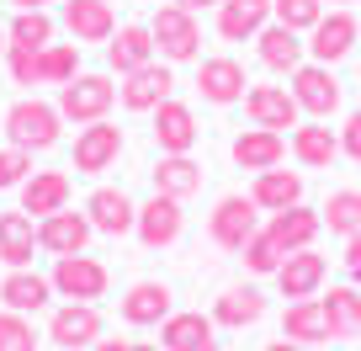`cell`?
Listing matches in <instances>:
<instances>
[{"label": "cell", "mask_w": 361, "mask_h": 351, "mask_svg": "<svg viewBox=\"0 0 361 351\" xmlns=\"http://www.w3.org/2000/svg\"><path fill=\"white\" fill-rule=\"evenodd\" d=\"M319 229H324V218L314 213V208H282V213H271V224H266V234L276 239V250L282 256H293V250H308L319 239Z\"/></svg>", "instance_id": "ffe728a7"}, {"label": "cell", "mask_w": 361, "mask_h": 351, "mask_svg": "<svg viewBox=\"0 0 361 351\" xmlns=\"http://www.w3.org/2000/svg\"><path fill=\"white\" fill-rule=\"evenodd\" d=\"M266 22H271V0H224V6H218V37H224V43L260 37Z\"/></svg>", "instance_id": "cb8c5ba5"}, {"label": "cell", "mask_w": 361, "mask_h": 351, "mask_svg": "<svg viewBox=\"0 0 361 351\" xmlns=\"http://www.w3.org/2000/svg\"><path fill=\"white\" fill-rule=\"evenodd\" d=\"M170 91H176V75H170L159 59L144 64V69H133V75H123V85H117L128 112H154L159 102H170Z\"/></svg>", "instance_id": "4fadbf2b"}, {"label": "cell", "mask_w": 361, "mask_h": 351, "mask_svg": "<svg viewBox=\"0 0 361 351\" xmlns=\"http://www.w3.org/2000/svg\"><path fill=\"white\" fill-rule=\"evenodd\" d=\"M271 16L293 32H314L319 16H324V0H271Z\"/></svg>", "instance_id": "74e56055"}, {"label": "cell", "mask_w": 361, "mask_h": 351, "mask_svg": "<svg viewBox=\"0 0 361 351\" xmlns=\"http://www.w3.org/2000/svg\"><path fill=\"white\" fill-rule=\"evenodd\" d=\"M228 155H234V165L239 170H271V165H282V155H287V138L282 133H271V128H245V133L228 144Z\"/></svg>", "instance_id": "44dd1931"}, {"label": "cell", "mask_w": 361, "mask_h": 351, "mask_svg": "<svg viewBox=\"0 0 361 351\" xmlns=\"http://www.w3.org/2000/svg\"><path fill=\"white\" fill-rule=\"evenodd\" d=\"M293 96H298V107H303L308 117H319V123H329V117L340 112V80H335V69L329 64H298L293 69Z\"/></svg>", "instance_id": "5b68a950"}, {"label": "cell", "mask_w": 361, "mask_h": 351, "mask_svg": "<svg viewBox=\"0 0 361 351\" xmlns=\"http://www.w3.org/2000/svg\"><path fill=\"white\" fill-rule=\"evenodd\" d=\"M245 112L255 128H271V133H282V128H298L303 123V107L287 85H250L245 91Z\"/></svg>", "instance_id": "52a82bcc"}, {"label": "cell", "mask_w": 361, "mask_h": 351, "mask_svg": "<svg viewBox=\"0 0 361 351\" xmlns=\"http://www.w3.org/2000/svg\"><path fill=\"white\" fill-rule=\"evenodd\" d=\"M282 261H287V256L276 250V239H271L266 229H260V234L245 245V266H250L255 277H276V266H282Z\"/></svg>", "instance_id": "ab89813d"}, {"label": "cell", "mask_w": 361, "mask_h": 351, "mask_svg": "<svg viewBox=\"0 0 361 351\" xmlns=\"http://www.w3.org/2000/svg\"><path fill=\"white\" fill-rule=\"evenodd\" d=\"M133 351H165V346H149V340H133Z\"/></svg>", "instance_id": "681fc988"}, {"label": "cell", "mask_w": 361, "mask_h": 351, "mask_svg": "<svg viewBox=\"0 0 361 351\" xmlns=\"http://www.w3.org/2000/svg\"><path fill=\"white\" fill-rule=\"evenodd\" d=\"M255 54H260V64L276 69V75H293L298 64H308V43H303V32H293V27H282V22H266V27H260Z\"/></svg>", "instance_id": "5bb4252c"}, {"label": "cell", "mask_w": 361, "mask_h": 351, "mask_svg": "<svg viewBox=\"0 0 361 351\" xmlns=\"http://www.w3.org/2000/svg\"><path fill=\"white\" fill-rule=\"evenodd\" d=\"M37 245H43L48 256H80V250L90 245V218L85 213H69V208L37 218Z\"/></svg>", "instance_id": "ac0fdd59"}, {"label": "cell", "mask_w": 361, "mask_h": 351, "mask_svg": "<svg viewBox=\"0 0 361 351\" xmlns=\"http://www.w3.org/2000/svg\"><path fill=\"white\" fill-rule=\"evenodd\" d=\"M202 340H213V319L207 314H170L165 325H159V346L165 351H192V346H202Z\"/></svg>", "instance_id": "836d02e7"}, {"label": "cell", "mask_w": 361, "mask_h": 351, "mask_svg": "<svg viewBox=\"0 0 361 351\" xmlns=\"http://www.w3.org/2000/svg\"><path fill=\"white\" fill-rule=\"evenodd\" d=\"M207 234H213V245H224V250H245L250 239L260 234L255 197H224V203L213 208V218H207Z\"/></svg>", "instance_id": "8992f818"}, {"label": "cell", "mask_w": 361, "mask_h": 351, "mask_svg": "<svg viewBox=\"0 0 361 351\" xmlns=\"http://www.w3.org/2000/svg\"><path fill=\"white\" fill-rule=\"evenodd\" d=\"M90 351H133V340H96Z\"/></svg>", "instance_id": "f6af8a7d"}, {"label": "cell", "mask_w": 361, "mask_h": 351, "mask_svg": "<svg viewBox=\"0 0 361 351\" xmlns=\"http://www.w3.org/2000/svg\"><path fill=\"white\" fill-rule=\"evenodd\" d=\"M64 27L75 43H112L117 11L112 0H64Z\"/></svg>", "instance_id": "e0dca14e"}, {"label": "cell", "mask_w": 361, "mask_h": 351, "mask_svg": "<svg viewBox=\"0 0 361 351\" xmlns=\"http://www.w3.org/2000/svg\"><path fill=\"white\" fill-rule=\"evenodd\" d=\"M117 102V85L106 75H75L69 85H59V112L69 123H102Z\"/></svg>", "instance_id": "3957f363"}, {"label": "cell", "mask_w": 361, "mask_h": 351, "mask_svg": "<svg viewBox=\"0 0 361 351\" xmlns=\"http://www.w3.org/2000/svg\"><path fill=\"white\" fill-rule=\"evenodd\" d=\"M54 293L59 298H75V304H96V298L106 293V266L96 256H54Z\"/></svg>", "instance_id": "277c9868"}, {"label": "cell", "mask_w": 361, "mask_h": 351, "mask_svg": "<svg viewBox=\"0 0 361 351\" xmlns=\"http://www.w3.org/2000/svg\"><path fill=\"white\" fill-rule=\"evenodd\" d=\"M32 250H37L32 213H0V261L6 266H32Z\"/></svg>", "instance_id": "4dcf8cb0"}, {"label": "cell", "mask_w": 361, "mask_h": 351, "mask_svg": "<svg viewBox=\"0 0 361 351\" xmlns=\"http://www.w3.org/2000/svg\"><path fill=\"white\" fill-rule=\"evenodd\" d=\"M149 32H154L159 59H170V64H186V59L202 54V22H197V11H186V6H176V0L154 11Z\"/></svg>", "instance_id": "7a4b0ae2"}, {"label": "cell", "mask_w": 361, "mask_h": 351, "mask_svg": "<svg viewBox=\"0 0 361 351\" xmlns=\"http://www.w3.org/2000/svg\"><path fill=\"white\" fill-rule=\"evenodd\" d=\"M117 155H123V128H112L106 117L80 128V138H75V170H80V176H102V170H112Z\"/></svg>", "instance_id": "ba28073f"}, {"label": "cell", "mask_w": 361, "mask_h": 351, "mask_svg": "<svg viewBox=\"0 0 361 351\" xmlns=\"http://www.w3.org/2000/svg\"><path fill=\"white\" fill-rule=\"evenodd\" d=\"M319 218H324L329 234H356L361 229V192H329V203L319 208Z\"/></svg>", "instance_id": "8d00e7d4"}, {"label": "cell", "mask_w": 361, "mask_h": 351, "mask_svg": "<svg viewBox=\"0 0 361 351\" xmlns=\"http://www.w3.org/2000/svg\"><path fill=\"white\" fill-rule=\"evenodd\" d=\"M0 351H37V330H32L27 314L0 309Z\"/></svg>", "instance_id": "f35d334b"}, {"label": "cell", "mask_w": 361, "mask_h": 351, "mask_svg": "<svg viewBox=\"0 0 361 351\" xmlns=\"http://www.w3.org/2000/svg\"><path fill=\"white\" fill-rule=\"evenodd\" d=\"M250 197H255L260 213L298 208V203H303V176H298V170H276V165H271V170H260V176H255V192H250Z\"/></svg>", "instance_id": "4316f807"}, {"label": "cell", "mask_w": 361, "mask_h": 351, "mask_svg": "<svg viewBox=\"0 0 361 351\" xmlns=\"http://www.w3.org/2000/svg\"><path fill=\"white\" fill-rule=\"evenodd\" d=\"M180 229H186V213H180V203L176 197H149L144 208H138V224H133V234L144 239L149 250H165V245H176L180 239Z\"/></svg>", "instance_id": "7c38bea8"}, {"label": "cell", "mask_w": 361, "mask_h": 351, "mask_svg": "<svg viewBox=\"0 0 361 351\" xmlns=\"http://www.w3.org/2000/svg\"><path fill=\"white\" fill-rule=\"evenodd\" d=\"M80 75V43H48L37 54V80L43 85H69Z\"/></svg>", "instance_id": "e575fe53"}, {"label": "cell", "mask_w": 361, "mask_h": 351, "mask_svg": "<svg viewBox=\"0 0 361 351\" xmlns=\"http://www.w3.org/2000/svg\"><path fill=\"white\" fill-rule=\"evenodd\" d=\"M37 54H43V48H6V64H11L16 85H43V80H37Z\"/></svg>", "instance_id": "b9f144b4"}, {"label": "cell", "mask_w": 361, "mask_h": 351, "mask_svg": "<svg viewBox=\"0 0 361 351\" xmlns=\"http://www.w3.org/2000/svg\"><path fill=\"white\" fill-rule=\"evenodd\" d=\"M27 176H32V155H27V149H16V144H6V149H0V192L22 186Z\"/></svg>", "instance_id": "60d3db41"}, {"label": "cell", "mask_w": 361, "mask_h": 351, "mask_svg": "<svg viewBox=\"0 0 361 351\" xmlns=\"http://www.w3.org/2000/svg\"><path fill=\"white\" fill-rule=\"evenodd\" d=\"M16 11H48V0H11Z\"/></svg>", "instance_id": "c3c4849f"}, {"label": "cell", "mask_w": 361, "mask_h": 351, "mask_svg": "<svg viewBox=\"0 0 361 351\" xmlns=\"http://www.w3.org/2000/svg\"><path fill=\"white\" fill-rule=\"evenodd\" d=\"M85 218H90V229H102V234H133V224H138V208H133V197L123 192V186H96L90 192V203H85Z\"/></svg>", "instance_id": "9a60e30c"}, {"label": "cell", "mask_w": 361, "mask_h": 351, "mask_svg": "<svg viewBox=\"0 0 361 351\" xmlns=\"http://www.w3.org/2000/svg\"><path fill=\"white\" fill-rule=\"evenodd\" d=\"M356 16L345 11V6H335V11L319 16V27L308 32V54H314V64H335V59H345L350 48H356Z\"/></svg>", "instance_id": "8fae6325"}, {"label": "cell", "mask_w": 361, "mask_h": 351, "mask_svg": "<svg viewBox=\"0 0 361 351\" xmlns=\"http://www.w3.org/2000/svg\"><path fill=\"white\" fill-rule=\"evenodd\" d=\"M6 48H11V43H6V27H0V54H6Z\"/></svg>", "instance_id": "816d5d0a"}, {"label": "cell", "mask_w": 361, "mask_h": 351, "mask_svg": "<svg viewBox=\"0 0 361 351\" xmlns=\"http://www.w3.org/2000/svg\"><path fill=\"white\" fill-rule=\"evenodd\" d=\"M340 155H350V160H361V107L345 117V128H340Z\"/></svg>", "instance_id": "7bdbcfd3"}, {"label": "cell", "mask_w": 361, "mask_h": 351, "mask_svg": "<svg viewBox=\"0 0 361 351\" xmlns=\"http://www.w3.org/2000/svg\"><path fill=\"white\" fill-rule=\"evenodd\" d=\"M59 123H64V112L48 107V102H37V96H22V102L6 107V138H11L16 149H27V155L54 149L59 144Z\"/></svg>", "instance_id": "6da1fadb"}, {"label": "cell", "mask_w": 361, "mask_h": 351, "mask_svg": "<svg viewBox=\"0 0 361 351\" xmlns=\"http://www.w3.org/2000/svg\"><path fill=\"white\" fill-rule=\"evenodd\" d=\"M245 64L239 59H228V54H218V59H202L197 64V91H202V102H213V107H234V102H245Z\"/></svg>", "instance_id": "30bf717a"}, {"label": "cell", "mask_w": 361, "mask_h": 351, "mask_svg": "<svg viewBox=\"0 0 361 351\" xmlns=\"http://www.w3.org/2000/svg\"><path fill=\"white\" fill-rule=\"evenodd\" d=\"M6 43L11 48H48L54 43V16L48 11H16L6 27Z\"/></svg>", "instance_id": "d590c367"}, {"label": "cell", "mask_w": 361, "mask_h": 351, "mask_svg": "<svg viewBox=\"0 0 361 351\" xmlns=\"http://www.w3.org/2000/svg\"><path fill=\"white\" fill-rule=\"evenodd\" d=\"M176 314L170 309V287L165 282H133L123 298V319L128 325H165V319Z\"/></svg>", "instance_id": "f1b7e54d"}, {"label": "cell", "mask_w": 361, "mask_h": 351, "mask_svg": "<svg viewBox=\"0 0 361 351\" xmlns=\"http://www.w3.org/2000/svg\"><path fill=\"white\" fill-rule=\"evenodd\" d=\"M59 208H69V176L64 170H32L22 182V213H59Z\"/></svg>", "instance_id": "d4e9b609"}, {"label": "cell", "mask_w": 361, "mask_h": 351, "mask_svg": "<svg viewBox=\"0 0 361 351\" xmlns=\"http://www.w3.org/2000/svg\"><path fill=\"white\" fill-rule=\"evenodd\" d=\"M324 277H329V261L319 256L314 245L293 250V256L276 266V287H282V298H314L319 287H324Z\"/></svg>", "instance_id": "2e32d148"}, {"label": "cell", "mask_w": 361, "mask_h": 351, "mask_svg": "<svg viewBox=\"0 0 361 351\" xmlns=\"http://www.w3.org/2000/svg\"><path fill=\"white\" fill-rule=\"evenodd\" d=\"M176 6H186V11H207V6H224V0H176Z\"/></svg>", "instance_id": "7dc6e473"}, {"label": "cell", "mask_w": 361, "mask_h": 351, "mask_svg": "<svg viewBox=\"0 0 361 351\" xmlns=\"http://www.w3.org/2000/svg\"><path fill=\"white\" fill-rule=\"evenodd\" d=\"M293 155L303 160L308 170H324V165H335V155H340V133L329 123H319V117H308V123L293 128Z\"/></svg>", "instance_id": "484cf974"}, {"label": "cell", "mask_w": 361, "mask_h": 351, "mask_svg": "<svg viewBox=\"0 0 361 351\" xmlns=\"http://www.w3.org/2000/svg\"><path fill=\"white\" fill-rule=\"evenodd\" d=\"M154 192L186 203L192 192H202V165H197L192 155H159V165H154Z\"/></svg>", "instance_id": "83f0119b"}, {"label": "cell", "mask_w": 361, "mask_h": 351, "mask_svg": "<svg viewBox=\"0 0 361 351\" xmlns=\"http://www.w3.org/2000/svg\"><path fill=\"white\" fill-rule=\"evenodd\" d=\"M282 335H287V340H303V346L329 340L324 304H319V298H293V304H287V314H282Z\"/></svg>", "instance_id": "1f68e13d"}, {"label": "cell", "mask_w": 361, "mask_h": 351, "mask_svg": "<svg viewBox=\"0 0 361 351\" xmlns=\"http://www.w3.org/2000/svg\"><path fill=\"white\" fill-rule=\"evenodd\" d=\"M329 6H356V0H329Z\"/></svg>", "instance_id": "f5cc1de1"}, {"label": "cell", "mask_w": 361, "mask_h": 351, "mask_svg": "<svg viewBox=\"0 0 361 351\" xmlns=\"http://www.w3.org/2000/svg\"><path fill=\"white\" fill-rule=\"evenodd\" d=\"M48 298H54V282L37 277L32 266H11V277H0V304L16 314H37V309H48Z\"/></svg>", "instance_id": "603a6c76"}, {"label": "cell", "mask_w": 361, "mask_h": 351, "mask_svg": "<svg viewBox=\"0 0 361 351\" xmlns=\"http://www.w3.org/2000/svg\"><path fill=\"white\" fill-rule=\"evenodd\" d=\"M260 314H266V298H260V287H228V293L213 304V325H228V330L255 325Z\"/></svg>", "instance_id": "d6a6232c"}, {"label": "cell", "mask_w": 361, "mask_h": 351, "mask_svg": "<svg viewBox=\"0 0 361 351\" xmlns=\"http://www.w3.org/2000/svg\"><path fill=\"white\" fill-rule=\"evenodd\" d=\"M324 304V325H329V340H356L361 335V293L356 287H329Z\"/></svg>", "instance_id": "f546056e"}, {"label": "cell", "mask_w": 361, "mask_h": 351, "mask_svg": "<svg viewBox=\"0 0 361 351\" xmlns=\"http://www.w3.org/2000/svg\"><path fill=\"white\" fill-rule=\"evenodd\" d=\"M154 32H149L144 22H128V27H117L112 32V43H106V59H112V69L117 75H133V69H144V64H154Z\"/></svg>", "instance_id": "7402d4cb"}, {"label": "cell", "mask_w": 361, "mask_h": 351, "mask_svg": "<svg viewBox=\"0 0 361 351\" xmlns=\"http://www.w3.org/2000/svg\"><path fill=\"white\" fill-rule=\"evenodd\" d=\"M154 144H159V155H192V144H197V117H192V107L186 102H159L154 107Z\"/></svg>", "instance_id": "d6986e66"}, {"label": "cell", "mask_w": 361, "mask_h": 351, "mask_svg": "<svg viewBox=\"0 0 361 351\" xmlns=\"http://www.w3.org/2000/svg\"><path fill=\"white\" fill-rule=\"evenodd\" d=\"M192 351H218V340H202V346H192Z\"/></svg>", "instance_id": "f907efd6"}, {"label": "cell", "mask_w": 361, "mask_h": 351, "mask_svg": "<svg viewBox=\"0 0 361 351\" xmlns=\"http://www.w3.org/2000/svg\"><path fill=\"white\" fill-rule=\"evenodd\" d=\"M266 351H308V346H303V340H287V335H282V340H271Z\"/></svg>", "instance_id": "bcb514c9"}, {"label": "cell", "mask_w": 361, "mask_h": 351, "mask_svg": "<svg viewBox=\"0 0 361 351\" xmlns=\"http://www.w3.org/2000/svg\"><path fill=\"white\" fill-rule=\"evenodd\" d=\"M345 272H350V277L361 282V229H356V234L345 239Z\"/></svg>", "instance_id": "ee69618b"}, {"label": "cell", "mask_w": 361, "mask_h": 351, "mask_svg": "<svg viewBox=\"0 0 361 351\" xmlns=\"http://www.w3.org/2000/svg\"><path fill=\"white\" fill-rule=\"evenodd\" d=\"M48 340L64 346V351L96 346V340H102V309H96V304H75V298H69V304L54 309V319H48Z\"/></svg>", "instance_id": "9c48e42d"}]
</instances>
